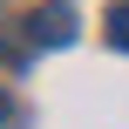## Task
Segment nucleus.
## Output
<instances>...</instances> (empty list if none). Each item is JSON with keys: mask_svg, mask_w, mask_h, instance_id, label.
Segmentation results:
<instances>
[{"mask_svg": "<svg viewBox=\"0 0 129 129\" xmlns=\"http://www.w3.org/2000/svg\"><path fill=\"white\" fill-rule=\"evenodd\" d=\"M27 54H34V34L27 27H0V68H20Z\"/></svg>", "mask_w": 129, "mask_h": 129, "instance_id": "2", "label": "nucleus"}, {"mask_svg": "<svg viewBox=\"0 0 129 129\" xmlns=\"http://www.w3.org/2000/svg\"><path fill=\"white\" fill-rule=\"evenodd\" d=\"M27 34H34V48H68V41H75V0L34 7V14H27Z\"/></svg>", "mask_w": 129, "mask_h": 129, "instance_id": "1", "label": "nucleus"}, {"mask_svg": "<svg viewBox=\"0 0 129 129\" xmlns=\"http://www.w3.org/2000/svg\"><path fill=\"white\" fill-rule=\"evenodd\" d=\"M109 48H122V54H129V0H122V7H109Z\"/></svg>", "mask_w": 129, "mask_h": 129, "instance_id": "3", "label": "nucleus"}, {"mask_svg": "<svg viewBox=\"0 0 129 129\" xmlns=\"http://www.w3.org/2000/svg\"><path fill=\"white\" fill-rule=\"evenodd\" d=\"M0 122H7V88H0Z\"/></svg>", "mask_w": 129, "mask_h": 129, "instance_id": "4", "label": "nucleus"}]
</instances>
